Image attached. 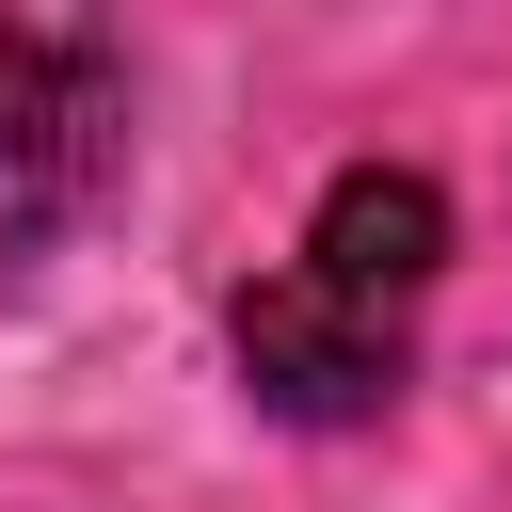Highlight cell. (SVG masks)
Returning <instances> with one entry per match:
<instances>
[{
  "mask_svg": "<svg viewBox=\"0 0 512 512\" xmlns=\"http://www.w3.org/2000/svg\"><path fill=\"white\" fill-rule=\"evenodd\" d=\"M432 272H448V192H432L416 160H352V176L320 192L304 256L240 288V384H256L272 416H304V432L384 416Z\"/></svg>",
  "mask_w": 512,
  "mask_h": 512,
  "instance_id": "cell-1",
  "label": "cell"
},
{
  "mask_svg": "<svg viewBox=\"0 0 512 512\" xmlns=\"http://www.w3.org/2000/svg\"><path fill=\"white\" fill-rule=\"evenodd\" d=\"M112 128V0H0V272L48 256Z\"/></svg>",
  "mask_w": 512,
  "mask_h": 512,
  "instance_id": "cell-2",
  "label": "cell"
}]
</instances>
